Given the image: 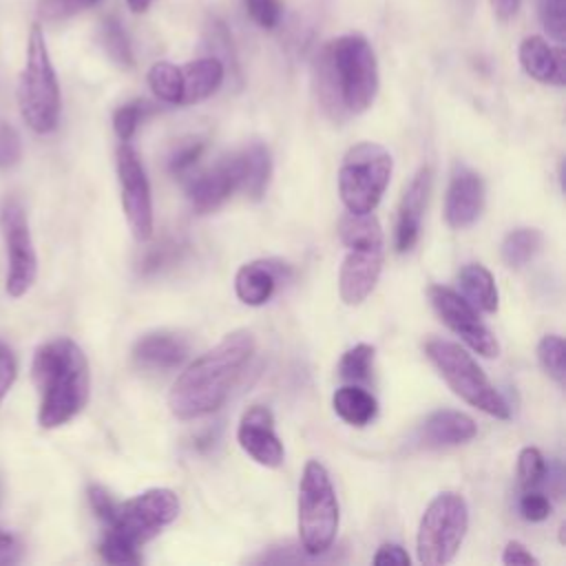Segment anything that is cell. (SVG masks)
<instances>
[{"label": "cell", "instance_id": "cell-7", "mask_svg": "<svg viewBox=\"0 0 566 566\" xmlns=\"http://www.w3.org/2000/svg\"><path fill=\"white\" fill-rule=\"evenodd\" d=\"M424 354L444 378V382L453 389V394L464 402L500 420L511 416V407L467 349L451 340L431 338L424 345Z\"/></svg>", "mask_w": 566, "mask_h": 566}, {"label": "cell", "instance_id": "cell-37", "mask_svg": "<svg viewBox=\"0 0 566 566\" xmlns=\"http://www.w3.org/2000/svg\"><path fill=\"white\" fill-rule=\"evenodd\" d=\"M22 157V142L13 126L0 124V168H11Z\"/></svg>", "mask_w": 566, "mask_h": 566}, {"label": "cell", "instance_id": "cell-36", "mask_svg": "<svg viewBox=\"0 0 566 566\" xmlns=\"http://www.w3.org/2000/svg\"><path fill=\"white\" fill-rule=\"evenodd\" d=\"M252 20L263 29H274L281 20V2L279 0H243Z\"/></svg>", "mask_w": 566, "mask_h": 566}, {"label": "cell", "instance_id": "cell-42", "mask_svg": "<svg viewBox=\"0 0 566 566\" xmlns=\"http://www.w3.org/2000/svg\"><path fill=\"white\" fill-rule=\"evenodd\" d=\"M376 566H409V555L400 544H382L371 557Z\"/></svg>", "mask_w": 566, "mask_h": 566}, {"label": "cell", "instance_id": "cell-21", "mask_svg": "<svg viewBox=\"0 0 566 566\" xmlns=\"http://www.w3.org/2000/svg\"><path fill=\"white\" fill-rule=\"evenodd\" d=\"M520 64L533 80L542 84L564 86L566 73H564V51L562 46L553 49L544 38L528 35L520 44Z\"/></svg>", "mask_w": 566, "mask_h": 566}, {"label": "cell", "instance_id": "cell-5", "mask_svg": "<svg viewBox=\"0 0 566 566\" xmlns=\"http://www.w3.org/2000/svg\"><path fill=\"white\" fill-rule=\"evenodd\" d=\"M18 108L33 133L46 135L57 128L62 108L60 86L40 24H33L29 31L27 57L18 80Z\"/></svg>", "mask_w": 566, "mask_h": 566}, {"label": "cell", "instance_id": "cell-18", "mask_svg": "<svg viewBox=\"0 0 566 566\" xmlns=\"http://www.w3.org/2000/svg\"><path fill=\"white\" fill-rule=\"evenodd\" d=\"M292 276V270L287 263L281 261H250L241 265L234 274V292L241 303L259 307L268 303L279 285V281H285Z\"/></svg>", "mask_w": 566, "mask_h": 566}, {"label": "cell", "instance_id": "cell-34", "mask_svg": "<svg viewBox=\"0 0 566 566\" xmlns=\"http://www.w3.org/2000/svg\"><path fill=\"white\" fill-rule=\"evenodd\" d=\"M206 150V144L199 142V139H192L188 144H181L172 155H170V161H168V170L175 175V177H181L186 172H190L195 168V164L201 159Z\"/></svg>", "mask_w": 566, "mask_h": 566}, {"label": "cell", "instance_id": "cell-16", "mask_svg": "<svg viewBox=\"0 0 566 566\" xmlns=\"http://www.w3.org/2000/svg\"><path fill=\"white\" fill-rule=\"evenodd\" d=\"M237 190H239V177H237L232 153L221 157L212 168L190 177L186 186L188 201L192 210L199 214L214 212Z\"/></svg>", "mask_w": 566, "mask_h": 566}, {"label": "cell", "instance_id": "cell-2", "mask_svg": "<svg viewBox=\"0 0 566 566\" xmlns=\"http://www.w3.org/2000/svg\"><path fill=\"white\" fill-rule=\"evenodd\" d=\"M314 86L323 111L343 122L365 113L378 93V62L360 33L327 42L314 60Z\"/></svg>", "mask_w": 566, "mask_h": 566}, {"label": "cell", "instance_id": "cell-30", "mask_svg": "<svg viewBox=\"0 0 566 566\" xmlns=\"http://www.w3.org/2000/svg\"><path fill=\"white\" fill-rule=\"evenodd\" d=\"M102 44L106 55L122 69H130L133 66V51L128 44V38L122 29V24L115 18H106L102 22Z\"/></svg>", "mask_w": 566, "mask_h": 566}, {"label": "cell", "instance_id": "cell-44", "mask_svg": "<svg viewBox=\"0 0 566 566\" xmlns=\"http://www.w3.org/2000/svg\"><path fill=\"white\" fill-rule=\"evenodd\" d=\"M22 557V544L15 535L0 531V566L15 564Z\"/></svg>", "mask_w": 566, "mask_h": 566}, {"label": "cell", "instance_id": "cell-9", "mask_svg": "<svg viewBox=\"0 0 566 566\" xmlns=\"http://www.w3.org/2000/svg\"><path fill=\"white\" fill-rule=\"evenodd\" d=\"M469 528V506L467 500L455 491L438 493L424 509L418 535L416 553L418 562L424 566L449 564L464 542Z\"/></svg>", "mask_w": 566, "mask_h": 566}, {"label": "cell", "instance_id": "cell-29", "mask_svg": "<svg viewBox=\"0 0 566 566\" xmlns=\"http://www.w3.org/2000/svg\"><path fill=\"white\" fill-rule=\"evenodd\" d=\"M564 358H566V347H564V338L557 334H546L542 336V340L537 343V360L542 365V369L562 387L566 380V367H564Z\"/></svg>", "mask_w": 566, "mask_h": 566}, {"label": "cell", "instance_id": "cell-15", "mask_svg": "<svg viewBox=\"0 0 566 566\" xmlns=\"http://www.w3.org/2000/svg\"><path fill=\"white\" fill-rule=\"evenodd\" d=\"M482 208H484L482 177L467 166H455L447 188V197H444V219L449 228L462 230L473 226L482 214Z\"/></svg>", "mask_w": 566, "mask_h": 566}, {"label": "cell", "instance_id": "cell-41", "mask_svg": "<svg viewBox=\"0 0 566 566\" xmlns=\"http://www.w3.org/2000/svg\"><path fill=\"white\" fill-rule=\"evenodd\" d=\"M177 245H155L146 252V256L142 259V265H139V272L142 274H153L157 270H161L166 263H170L175 259V250Z\"/></svg>", "mask_w": 566, "mask_h": 566}, {"label": "cell", "instance_id": "cell-23", "mask_svg": "<svg viewBox=\"0 0 566 566\" xmlns=\"http://www.w3.org/2000/svg\"><path fill=\"white\" fill-rule=\"evenodd\" d=\"M181 77H184L181 104H197L219 91L226 77V66L219 57L208 55V57L188 62L181 69Z\"/></svg>", "mask_w": 566, "mask_h": 566}, {"label": "cell", "instance_id": "cell-11", "mask_svg": "<svg viewBox=\"0 0 566 566\" xmlns=\"http://www.w3.org/2000/svg\"><path fill=\"white\" fill-rule=\"evenodd\" d=\"M117 179L126 223L137 241L153 237V195L144 164L128 142L117 148Z\"/></svg>", "mask_w": 566, "mask_h": 566}, {"label": "cell", "instance_id": "cell-1", "mask_svg": "<svg viewBox=\"0 0 566 566\" xmlns=\"http://www.w3.org/2000/svg\"><path fill=\"white\" fill-rule=\"evenodd\" d=\"M254 336L248 329L226 334L212 349L195 358L172 382L168 409L179 420L214 413L230 396L254 354Z\"/></svg>", "mask_w": 566, "mask_h": 566}, {"label": "cell", "instance_id": "cell-46", "mask_svg": "<svg viewBox=\"0 0 566 566\" xmlns=\"http://www.w3.org/2000/svg\"><path fill=\"white\" fill-rule=\"evenodd\" d=\"M153 2H155V0H126L128 9H130V11H135V13H142V11H146V9H148Z\"/></svg>", "mask_w": 566, "mask_h": 566}, {"label": "cell", "instance_id": "cell-27", "mask_svg": "<svg viewBox=\"0 0 566 566\" xmlns=\"http://www.w3.org/2000/svg\"><path fill=\"white\" fill-rule=\"evenodd\" d=\"M148 86L155 93V97H159L161 102L168 104H181V91H184V77H181V69H177L172 62H155L148 69Z\"/></svg>", "mask_w": 566, "mask_h": 566}, {"label": "cell", "instance_id": "cell-45", "mask_svg": "<svg viewBox=\"0 0 566 566\" xmlns=\"http://www.w3.org/2000/svg\"><path fill=\"white\" fill-rule=\"evenodd\" d=\"M520 2L522 0H491V7H493V13L500 20H509V18H513L517 13Z\"/></svg>", "mask_w": 566, "mask_h": 566}, {"label": "cell", "instance_id": "cell-13", "mask_svg": "<svg viewBox=\"0 0 566 566\" xmlns=\"http://www.w3.org/2000/svg\"><path fill=\"white\" fill-rule=\"evenodd\" d=\"M338 272V294L345 305H360L376 287L382 270V243L347 245Z\"/></svg>", "mask_w": 566, "mask_h": 566}, {"label": "cell", "instance_id": "cell-24", "mask_svg": "<svg viewBox=\"0 0 566 566\" xmlns=\"http://www.w3.org/2000/svg\"><path fill=\"white\" fill-rule=\"evenodd\" d=\"M332 407H334L336 416L352 427H365L378 413L376 398L358 385L338 387L332 396Z\"/></svg>", "mask_w": 566, "mask_h": 566}, {"label": "cell", "instance_id": "cell-22", "mask_svg": "<svg viewBox=\"0 0 566 566\" xmlns=\"http://www.w3.org/2000/svg\"><path fill=\"white\" fill-rule=\"evenodd\" d=\"M232 157L239 177V192L250 199H261L272 177V157L268 146L261 142H252L245 148L232 153Z\"/></svg>", "mask_w": 566, "mask_h": 566}, {"label": "cell", "instance_id": "cell-17", "mask_svg": "<svg viewBox=\"0 0 566 566\" xmlns=\"http://www.w3.org/2000/svg\"><path fill=\"white\" fill-rule=\"evenodd\" d=\"M431 192V168L422 166L409 181V186L402 192L400 206H398V221H396V250L409 252L418 237L422 226V212L427 208V199Z\"/></svg>", "mask_w": 566, "mask_h": 566}, {"label": "cell", "instance_id": "cell-19", "mask_svg": "<svg viewBox=\"0 0 566 566\" xmlns=\"http://www.w3.org/2000/svg\"><path fill=\"white\" fill-rule=\"evenodd\" d=\"M190 345L188 340L168 329H155L137 338L133 345V363L142 369H175L188 358Z\"/></svg>", "mask_w": 566, "mask_h": 566}, {"label": "cell", "instance_id": "cell-35", "mask_svg": "<svg viewBox=\"0 0 566 566\" xmlns=\"http://www.w3.org/2000/svg\"><path fill=\"white\" fill-rule=\"evenodd\" d=\"M520 515L526 522H542L551 515V502L544 493L526 489V493L520 497Z\"/></svg>", "mask_w": 566, "mask_h": 566}, {"label": "cell", "instance_id": "cell-47", "mask_svg": "<svg viewBox=\"0 0 566 566\" xmlns=\"http://www.w3.org/2000/svg\"><path fill=\"white\" fill-rule=\"evenodd\" d=\"M86 2H88V4H93V2H97V0H86Z\"/></svg>", "mask_w": 566, "mask_h": 566}, {"label": "cell", "instance_id": "cell-39", "mask_svg": "<svg viewBox=\"0 0 566 566\" xmlns=\"http://www.w3.org/2000/svg\"><path fill=\"white\" fill-rule=\"evenodd\" d=\"M84 7H88L86 0H42L40 15L46 20H62L82 11Z\"/></svg>", "mask_w": 566, "mask_h": 566}, {"label": "cell", "instance_id": "cell-8", "mask_svg": "<svg viewBox=\"0 0 566 566\" xmlns=\"http://www.w3.org/2000/svg\"><path fill=\"white\" fill-rule=\"evenodd\" d=\"M394 170L391 153L376 142L354 144L338 168V195L347 212H374Z\"/></svg>", "mask_w": 566, "mask_h": 566}, {"label": "cell", "instance_id": "cell-43", "mask_svg": "<svg viewBox=\"0 0 566 566\" xmlns=\"http://www.w3.org/2000/svg\"><path fill=\"white\" fill-rule=\"evenodd\" d=\"M502 562L509 564V566H528V564H539V559L522 544V542H509L504 546V553H502Z\"/></svg>", "mask_w": 566, "mask_h": 566}, {"label": "cell", "instance_id": "cell-40", "mask_svg": "<svg viewBox=\"0 0 566 566\" xmlns=\"http://www.w3.org/2000/svg\"><path fill=\"white\" fill-rule=\"evenodd\" d=\"M15 376H18L15 356H13V352L4 343H0V402L4 400L9 389L13 387Z\"/></svg>", "mask_w": 566, "mask_h": 566}, {"label": "cell", "instance_id": "cell-14", "mask_svg": "<svg viewBox=\"0 0 566 566\" xmlns=\"http://www.w3.org/2000/svg\"><path fill=\"white\" fill-rule=\"evenodd\" d=\"M241 449L259 464L276 469L283 464L285 449L274 431V416L263 405H252L243 411L237 429Z\"/></svg>", "mask_w": 566, "mask_h": 566}, {"label": "cell", "instance_id": "cell-10", "mask_svg": "<svg viewBox=\"0 0 566 566\" xmlns=\"http://www.w3.org/2000/svg\"><path fill=\"white\" fill-rule=\"evenodd\" d=\"M0 226L7 243V292L13 298L24 296L38 276V254L33 248L29 219L20 199L9 197L0 208Z\"/></svg>", "mask_w": 566, "mask_h": 566}, {"label": "cell", "instance_id": "cell-3", "mask_svg": "<svg viewBox=\"0 0 566 566\" xmlns=\"http://www.w3.org/2000/svg\"><path fill=\"white\" fill-rule=\"evenodd\" d=\"M33 382L38 387V422L57 429L71 422L88 402L91 374L82 347L66 338H53L33 354Z\"/></svg>", "mask_w": 566, "mask_h": 566}, {"label": "cell", "instance_id": "cell-28", "mask_svg": "<svg viewBox=\"0 0 566 566\" xmlns=\"http://www.w3.org/2000/svg\"><path fill=\"white\" fill-rule=\"evenodd\" d=\"M374 354L376 349L367 343H358L354 345L352 349H347L343 356H340V363H338V376L343 380H349V382H367L369 376H371V365H374Z\"/></svg>", "mask_w": 566, "mask_h": 566}, {"label": "cell", "instance_id": "cell-31", "mask_svg": "<svg viewBox=\"0 0 566 566\" xmlns=\"http://www.w3.org/2000/svg\"><path fill=\"white\" fill-rule=\"evenodd\" d=\"M546 478V460L542 455L539 449L535 447H524L517 455V480L520 486L526 489H535L537 484H542Z\"/></svg>", "mask_w": 566, "mask_h": 566}, {"label": "cell", "instance_id": "cell-4", "mask_svg": "<svg viewBox=\"0 0 566 566\" xmlns=\"http://www.w3.org/2000/svg\"><path fill=\"white\" fill-rule=\"evenodd\" d=\"M179 515L175 491L157 486L117 504L99 542V555L108 564H139V546L159 535Z\"/></svg>", "mask_w": 566, "mask_h": 566}, {"label": "cell", "instance_id": "cell-25", "mask_svg": "<svg viewBox=\"0 0 566 566\" xmlns=\"http://www.w3.org/2000/svg\"><path fill=\"white\" fill-rule=\"evenodd\" d=\"M458 283L462 290V296L482 312L493 314L500 305V296H497V287L495 281L491 276V272L480 265V263H467L460 274H458Z\"/></svg>", "mask_w": 566, "mask_h": 566}, {"label": "cell", "instance_id": "cell-33", "mask_svg": "<svg viewBox=\"0 0 566 566\" xmlns=\"http://www.w3.org/2000/svg\"><path fill=\"white\" fill-rule=\"evenodd\" d=\"M146 113H148V104H146V102L135 99V102L122 104V106L113 113V128H115L117 137H119L122 142H128V139L135 135V130H137V126H139V122L144 119Z\"/></svg>", "mask_w": 566, "mask_h": 566}, {"label": "cell", "instance_id": "cell-12", "mask_svg": "<svg viewBox=\"0 0 566 566\" xmlns=\"http://www.w3.org/2000/svg\"><path fill=\"white\" fill-rule=\"evenodd\" d=\"M429 301L442 323L458 334L473 352L484 358H495L500 354V343L493 332L482 323L478 310L455 290L447 285H429Z\"/></svg>", "mask_w": 566, "mask_h": 566}, {"label": "cell", "instance_id": "cell-38", "mask_svg": "<svg viewBox=\"0 0 566 566\" xmlns=\"http://www.w3.org/2000/svg\"><path fill=\"white\" fill-rule=\"evenodd\" d=\"M86 495H88V504H91L93 513H95L104 524H108V522L113 520V515H115L119 502L113 500V495H111L104 486H99V484H91Z\"/></svg>", "mask_w": 566, "mask_h": 566}, {"label": "cell", "instance_id": "cell-6", "mask_svg": "<svg viewBox=\"0 0 566 566\" xmlns=\"http://www.w3.org/2000/svg\"><path fill=\"white\" fill-rule=\"evenodd\" d=\"M298 542L310 557L327 553L338 531V500L327 469L307 460L298 482Z\"/></svg>", "mask_w": 566, "mask_h": 566}, {"label": "cell", "instance_id": "cell-32", "mask_svg": "<svg viewBox=\"0 0 566 566\" xmlns=\"http://www.w3.org/2000/svg\"><path fill=\"white\" fill-rule=\"evenodd\" d=\"M537 15L544 31L557 42L566 40V2L564 0H537Z\"/></svg>", "mask_w": 566, "mask_h": 566}, {"label": "cell", "instance_id": "cell-26", "mask_svg": "<svg viewBox=\"0 0 566 566\" xmlns=\"http://www.w3.org/2000/svg\"><path fill=\"white\" fill-rule=\"evenodd\" d=\"M539 248H542V232L537 228H515L504 237L500 254L509 268L517 270L526 265L537 254Z\"/></svg>", "mask_w": 566, "mask_h": 566}, {"label": "cell", "instance_id": "cell-20", "mask_svg": "<svg viewBox=\"0 0 566 566\" xmlns=\"http://www.w3.org/2000/svg\"><path fill=\"white\" fill-rule=\"evenodd\" d=\"M478 433L475 420L455 409H438L424 418L418 429V442L424 449H444L458 447L473 440Z\"/></svg>", "mask_w": 566, "mask_h": 566}]
</instances>
